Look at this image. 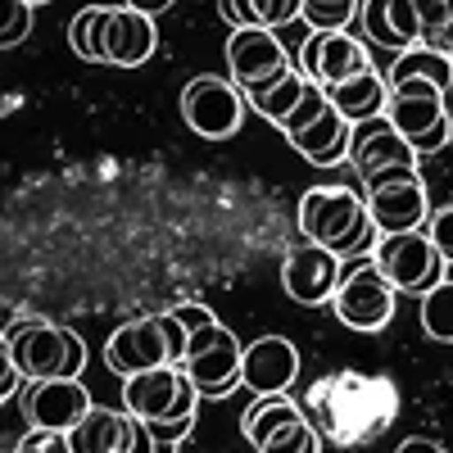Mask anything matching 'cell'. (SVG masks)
<instances>
[{"instance_id":"cell-1","label":"cell","mask_w":453,"mask_h":453,"mask_svg":"<svg viewBox=\"0 0 453 453\" xmlns=\"http://www.w3.org/2000/svg\"><path fill=\"white\" fill-rule=\"evenodd\" d=\"M395 386L386 376H358V372H335L326 381H318L309 390V403H304V418L313 422V431L331 444H367L376 440L390 418H395Z\"/></svg>"},{"instance_id":"cell-2","label":"cell","mask_w":453,"mask_h":453,"mask_svg":"<svg viewBox=\"0 0 453 453\" xmlns=\"http://www.w3.org/2000/svg\"><path fill=\"white\" fill-rule=\"evenodd\" d=\"M299 232L304 241L340 254V258H363L376 245V226L367 213V200L345 186H313L299 196Z\"/></svg>"},{"instance_id":"cell-3","label":"cell","mask_w":453,"mask_h":453,"mask_svg":"<svg viewBox=\"0 0 453 453\" xmlns=\"http://www.w3.org/2000/svg\"><path fill=\"white\" fill-rule=\"evenodd\" d=\"M10 345L23 381H50V376H82L87 372V340L46 318H19L0 331Z\"/></svg>"},{"instance_id":"cell-4","label":"cell","mask_w":453,"mask_h":453,"mask_svg":"<svg viewBox=\"0 0 453 453\" xmlns=\"http://www.w3.org/2000/svg\"><path fill=\"white\" fill-rule=\"evenodd\" d=\"M186 326L173 313H155V318H132L104 340V367L132 376V372H150V367H181L186 358Z\"/></svg>"},{"instance_id":"cell-5","label":"cell","mask_w":453,"mask_h":453,"mask_svg":"<svg viewBox=\"0 0 453 453\" xmlns=\"http://www.w3.org/2000/svg\"><path fill=\"white\" fill-rule=\"evenodd\" d=\"M444 96L449 91H440L435 82H418V78L390 87L386 119L418 155H435V150H444L449 136H453V113H449Z\"/></svg>"},{"instance_id":"cell-6","label":"cell","mask_w":453,"mask_h":453,"mask_svg":"<svg viewBox=\"0 0 453 453\" xmlns=\"http://www.w3.org/2000/svg\"><path fill=\"white\" fill-rule=\"evenodd\" d=\"M290 73H299V68H295L290 50L277 42V32H268V27H232V36H226V78L241 87L245 104L258 100L263 91L281 87Z\"/></svg>"},{"instance_id":"cell-7","label":"cell","mask_w":453,"mask_h":453,"mask_svg":"<svg viewBox=\"0 0 453 453\" xmlns=\"http://www.w3.org/2000/svg\"><path fill=\"white\" fill-rule=\"evenodd\" d=\"M123 408L145 426H164L181 418H200V390L191 386V376L181 367H150L123 376Z\"/></svg>"},{"instance_id":"cell-8","label":"cell","mask_w":453,"mask_h":453,"mask_svg":"<svg viewBox=\"0 0 453 453\" xmlns=\"http://www.w3.org/2000/svg\"><path fill=\"white\" fill-rule=\"evenodd\" d=\"M372 263H376V273L395 286V295H418V299L426 290H435L444 281V268H449L422 226H418V232H386V236H376Z\"/></svg>"},{"instance_id":"cell-9","label":"cell","mask_w":453,"mask_h":453,"mask_svg":"<svg viewBox=\"0 0 453 453\" xmlns=\"http://www.w3.org/2000/svg\"><path fill=\"white\" fill-rule=\"evenodd\" d=\"M241 354H245V345L236 340V331L213 318L200 331H191V340H186L181 372L191 376L200 399H226L241 386Z\"/></svg>"},{"instance_id":"cell-10","label":"cell","mask_w":453,"mask_h":453,"mask_svg":"<svg viewBox=\"0 0 453 453\" xmlns=\"http://www.w3.org/2000/svg\"><path fill=\"white\" fill-rule=\"evenodd\" d=\"M331 309L349 331H363V335L390 326V318H395V286L376 273L372 254L345 258V277H340V286L331 295Z\"/></svg>"},{"instance_id":"cell-11","label":"cell","mask_w":453,"mask_h":453,"mask_svg":"<svg viewBox=\"0 0 453 453\" xmlns=\"http://www.w3.org/2000/svg\"><path fill=\"white\" fill-rule=\"evenodd\" d=\"M245 96L232 78H218V73H200L181 87V119L196 136L204 141H226L236 136L245 123Z\"/></svg>"},{"instance_id":"cell-12","label":"cell","mask_w":453,"mask_h":453,"mask_svg":"<svg viewBox=\"0 0 453 453\" xmlns=\"http://www.w3.org/2000/svg\"><path fill=\"white\" fill-rule=\"evenodd\" d=\"M349 164H354L363 191H367V186L386 181V177H395V173H418L422 155L390 127V119H367V123H354Z\"/></svg>"},{"instance_id":"cell-13","label":"cell","mask_w":453,"mask_h":453,"mask_svg":"<svg viewBox=\"0 0 453 453\" xmlns=\"http://www.w3.org/2000/svg\"><path fill=\"white\" fill-rule=\"evenodd\" d=\"M367 200V213H372V226L376 232H418L431 218V200H426V181L422 173H395L386 181H376L363 191Z\"/></svg>"},{"instance_id":"cell-14","label":"cell","mask_w":453,"mask_h":453,"mask_svg":"<svg viewBox=\"0 0 453 453\" xmlns=\"http://www.w3.org/2000/svg\"><path fill=\"white\" fill-rule=\"evenodd\" d=\"M91 408V390L82 386V376H50V381H27V395H23V412L32 431H55V435H68L87 418Z\"/></svg>"},{"instance_id":"cell-15","label":"cell","mask_w":453,"mask_h":453,"mask_svg":"<svg viewBox=\"0 0 453 453\" xmlns=\"http://www.w3.org/2000/svg\"><path fill=\"white\" fill-rule=\"evenodd\" d=\"M340 277H345V258L322 250V245H313V241L290 250L286 263H281V290L295 299V304H304V309L331 304Z\"/></svg>"},{"instance_id":"cell-16","label":"cell","mask_w":453,"mask_h":453,"mask_svg":"<svg viewBox=\"0 0 453 453\" xmlns=\"http://www.w3.org/2000/svg\"><path fill=\"white\" fill-rule=\"evenodd\" d=\"M313 87H335L354 78V73L372 68L367 46L354 42L349 32H309V42L299 46V64H295Z\"/></svg>"},{"instance_id":"cell-17","label":"cell","mask_w":453,"mask_h":453,"mask_svg":"<svg viewBox=\"0 0 453 453\" xmlns=\"http://www.w3.org/2000/svg\"><path fill=\"white\" fill-rule=\"evenodd\" d=\"M299 381V349L286 335H258L241 354V386L254 395H290Z\"/></svg>"},{"instance_id":"cell-18","label":"cell","mask_w":453,"mask_h":453,"mask_svg":"<svg viewBox=\"0 0 453 453\" xmlns=\"http://www.w3.org/2000/svg\"><path fill=\"white\" fill-rule=\"evenodd\" d=\"M358 27L367 36V46H381V50H395V55L422 46V23H418L412 0H363Z\"/></svg>"},{"instance_id":"cell-19","label":"cell","mask_w":453,"mask_h":453,"mask_svg":"<svg viewBox=\"0 0 453 453\" xmlns=\"http://www.w3.org/2000/svg\"><path fill=\"white\" fill-rule=\"evenodd\" d=\"M159 50V27L150 14L132 10V5H113L109 23H104V64L119 68H141L150 55Z\"/></svg>"},{"instance_id":"cell-20","label":"cell","mask_w":453,"mask_h":453,"mask_svg":"<svg viewBox=\"0 0 453 453\" xmlns=\"http://www.w3.org/2000/svg\"><path fill=\"white\" fill-rule=\"evenodd\" d=\"M349 136H354V123L340 119V113L331 109V100H326V109L318 113V119H309L304 127L286 132V141H290L313 168H335V164H345V159H349Z\"/></svg>"},{"instance_id":"cell-21","label":"cell","mask_w":453,"mask_h":453,"mask_svg":"<svg viewBox=\"0 0 453 453\" xmlns=\"http://www.w3.org/2000/svg\"><path fill=\"white\" fill-rule=\"evenodd\" d=\"M132 431H136V418L127 408H87V418L73 426L64 440H68V453H123L132 444Z\"/></svg>"},{"instance_id":"cell-22","label":"cell","mask_w":453,"mask_h":453,"mask_svg":"<svg viewBox=\"0 0 453 453\" xmlns=\"http://www.w3.org/2000/svg\"><path fill=\"white\" fill-rule=\"evenodd\" d=\"M322 91H326L331 109L340 113V119H349V123L386 119V104H390V82L376 68H363V73H354V78L335 82V87H322Z\"/></svg>"},{"instance_id":"cell-23","label":"cell","mask_w":453,"mask_h":453,"mask_svg":"<svg viewBox=\"0 0 453 453\" xmlns=\"http://www.w3.org/2000/svg\"><path fill=\"white\" fill-rule=\"evenodd\" d=\"M299 5L304 0H218V14L232 27H286L299 19Z\"/></svg>"},{"instance_id":"cell-24","label":"cell","mask_w":453,"mask_h":453,"mask_svg":"<svg viewBox=\"0 0 453 453\" xmlns=\"http://www.w3.org/2000/svg\"><path fill=\"white\" fill-rule=\"evenodd\" d=\"M295 418H304V408H299L290 395H254V403L245 408V418H241V431H245V440L258 449L277 426H286V422H295Z\"/></svg>"},{"instance_id":"cell-25","label":"cell","mask_w":453,"mask_h":453,"mask_svg":"<svg viewBox=\"0 0 453 453\" xmlns=\"http://www.w3.org/2000/svg\"><path fill=\"white\" fill-rule=\"evenodd\" d=\"M408 78H418V82H435L440 91L453 87V59L440 55V50H426V46H412L403 55H395L390 73H386V82H408Z\"/></svg>"},{"instance_id":"cell-26","label":"cell","mask_w":453,"mask_h":453,"mask_svg":"<svg viewBox=\"0 0 453 453\" xmlns=\"http://www.w3.org/2000/svg\"><path fill=\"white\" fill-rule=\"evenodd\" d=\"M113 5H87L73 14L68 23V50L87 59V64H104V23H109Z\"/></svg>"},{"instance_id":"cell-27","label":"cell","mask_w":453,"mask_h":453,"mask_svg":"<svg viewBox=\"0 0 453 453\" xmlns=\"http://www.w3.org/2000/svg\"><path fill=\"white\" fill-rule=\"evenodd\" d=\"M422 331L440 340V345H453V281L449 277L422 295Z\"/></svg>"},{"instance_id":"cell-28","label":"cell","mask_w":453,"mask_h":453,"mask_svg":"<svg viewBox=\"0 0 453 453\" xmlns=\"http://www.w3.org/2000/svg\"><path fill=\"white\" fill-rule=\"evenodd\" d=\"M304 87H309V78L304 73H290V78L281 82V87H273V91H263L258 100H250V109L254 113H263L273 127H281L286 119H290V109L299 104V96H304Z\"/></svg>"},{"instance_id":"cell-29","label":"cell","mask_w":453,"mask_h":453,"mask_svg":"<svg viewBox=\"0 0 453 453\" xmlns=\"http://www.w3.org/2000/svg\"><path fill=\"white\" fill-rule=\"evenodd\" d=\"M363 0H304L299 5V19H304L313 32H345L358 19Z\"/></svg>"},{"instance_id":"cell-30","label":"cell","mask_w":453,"mask_h":453,"mask_svg":"<svg viewBox=\"0 0 453 453\" xmlns=\"http://www.w3.org/2000/svg\"><path fill=\"white\" fill-rule=\"evenodd\" d=\"M322 449V435L313 431L309 418H295L286 426H277L268 440L258 444V453H318Z\"/></svg>"},{"instance_id":"cell-31","label":"cell","mask_w":453,"mask_h":453,"mask_svg":"<svg viewBox=\"0 0 453 453\" xmlns=\"http://www.w3.org/2000/svg\"><path fill=\"white\" fill-rule=\"evenodd\" d=\"M32 36V5L27 0H0V50H14Z\"/></svg>"},{"instance_id":"cell-32","label":"cell","mask_w":453,"mask_h":453,"mask_svg":"<svg viewBox=\"0 0 453 453\" xmlns=\"http://www.w3.org/2000/svg\"><path fill=\"white\" fill-rule=\"evenodd\" d=\"M422 232L431 236V245L440 250V258L453 268V204H444V209H431V218H426V226Z\"/></svg>"},{"instance_id":"cell-33","label":"cell","mask_w":453,"mask_h":453,"mask_svg":"<svg viewBox=\"0 0 453 453\" xmlns=\"http://www.w3.org/2000/svg\"><path fill=\"white\" fill-rule=\"evenodd\" d=\"M412 10H418L422 42H426V36H435V32H440V23L453 14V0H412Z\"/></svg>"},{"instance_id":"cell-34","label":"cell","mask_w":453,"mask_h":453,"mask_svg":"<svg viewBox=\"0 0 453 453\" xmlns=\"http://www.w3.org/2000/svg\"><path fill=\"white\" fill-rule=\"evenodd\" d=\"M10 453H68V440L55 435V431H27Z\"/></svg>"},{"instance_id":"cell-35","label":"cell","mask_w":453,"mask_h":453,"mask_svg":"<svg viewBox=\"0 0 453 453\" xmlns=\"http://www.w3.org/2000/svg\"><path fill=\"white\" fill-rule=\"evenodd\" d=\"M19 386H23V372L14 367L10 345H0V403H10V399L19 395Z\"/></svg>"},{"instance_id":"cell-36","label":"cell","mask_w":453,"mask_h":453,"mask_svg":"<svg viewBox=\"0 0 453 453\" xmlns=\"http://www.w3.org/2000/svg\"><path fill=\"white\" fill-rule=\"evenodd\" d=\"M181 326H186V335L191 331H200L204 322H213V309H204V304H177V309H168Z\"/></svg>"},{"instance_id":"cell-37","label":"cell","mask_w":453,"mask_h":453,"mask_svg":"<svg viewBox=\"0 0 453 453\" xmlns=\"http://www.w3.org/2000/svg\"><path fill=\"white\" fill-rule=\"evenodd\" d=\"M196 431V418H181V422H164V426H150V435H155V444H181L186 435Z\"/></svg>"},{"instance_id":"cell-38","label":"cell","mask_w":453,"mask_h":453,"mask_svg":"<svg viewBox=\"0 0 453 453\" xmlns=\"http://www.w3.org/2000/svg\"><path fill=\"white\" fill-rule=\"evenodd\" d=\"M422 46H426V50H440V55H449V59H453V14L440 23V32H435V36H426Z\"/></svg>"},{"instance_id":"cell-39","label":"cell","mask_w":453,"mask_h":453,"mask_svg":"<svg viewBox=\"0 0 453 453\" xmlns=\"http://www.w3.org/2000/svg\"><path fill=\"white\" fill-rule=\"evenodd\" d=\"M123 453H159V444H155V435H150V426L136 418V431H132V444L123 449Z\"/></svg>"},{"instance_id":"cell-40","label":"cell","mask_w":453,"mask_h":453,"mask_svg":"<svg viewBox=\"0 0 453 453\" xmlns=\"http://www.w3.org/2000/svg\"><path fill=\"white\" fill-rule=\"evenodd\" d=\"M395 453H444V444H435V440H426V435H408Z\"/></svg>"},{"instance_id":"cell-41","label":"cell","mask_w":453,"mask_h":453,"mask_svg":"<svg viewBox=\"0 0 453 453\" xmlns=\"http://www.w3.org/2000/svg\"><path fill=\"white\" fill-rule=\"evenodd\" d=\"M127 5H132V10H141V14H150V19H159L164 10H173V5H177V0H127Z\"/></svg>"},{"instance_id":"cell-42","label":"cell","mask_w":453,"mask_h":453,"mask_svg":"<svg viewBox=\"0 0 453 453\" xmlns=\"http://www.w3.org/2000/svg\"><path fill=\"white\" fill-rule=\"evenodd\" d=\"M159 453H177V444H159Z\"/></svg>"},{"instance_id":"cell-43","label":"cell","mask_w":453,"mask_h":453,"mask_svg":"<svg viewBox=\"0 0 453 453\" xmlns=\"http://www.w3.org/2000/svg\"><path fill=\"white\" fill-rule=\"evenodd\" d=\"M27 5H32V10H36V5H50V0H27Z\"/></svg>"},{"instance_id":"cell-44","label":"cell","mask_w":453,"mask_h":453,"mask_svg":"<svg viewBox=\"0 0 453 453\" xmlns=\"http://www.w3.org/2000/svg\"><path fill=\"white\" fill-rule=\"evenodd\" d=\"M0 345H5V335H0Z\"/></svg>"}]
</instances>
